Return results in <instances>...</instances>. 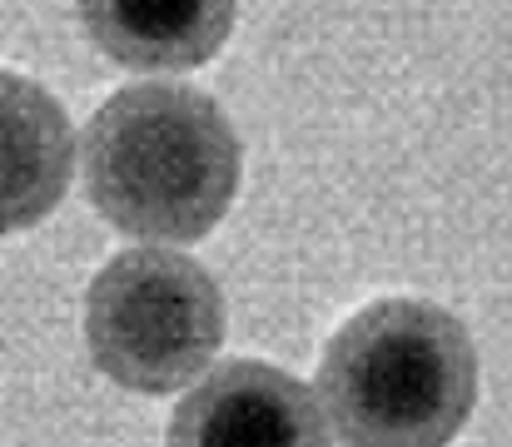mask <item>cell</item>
Masks as SVG:
<instances>
[{
	"label": "cell",
	"instance_id": "cell-3",
	"mask_svg": "<svg viewBox=\"0 0 512 447\" xmlns=\"http://www.w3.org/2000/svg\"><path fill=\"white\" fill-rule=\"evenodd\" d=\"M85 343L110 383L165 398L214 363L224 343V294L189 254H115L85 294Z\"/></svg>",
	"mask_w": 512,
	"mask_h": 447
},
{
	"label": "cell",
	"instance_id": "cell-6",
	"mask_svg": "<svg viewBox=\"0 0 512 447\" xmlns=\"http://www.w3.org/2000/svg\"><path fill=\"white\" fill-rule=\"evenodd\" d=\"M80 25L100 55L125 70H199L229 30L234 0H75Z\"/></svg>",
	"mask_w": 512,
	"mask_h": 447
},
{
	"label": "cell",
	"instance_id": "cell-1",
	"mask_svg": "<svg viewBox=\"0 0 512 447\" xmlns=\"http://www.w3.org/2000/svg\"><path fill=\"white\" fill-rule=\"evenodd\" d=\"M239 135L189 85H130L85 130V194L130 239H204L239 194Z\"/></svg>",
	"mask_w": 512,
	"mask_h": 447
},
{
	"label": "cell",
	"instance_id": "cell-5",
	"mask_svg": "<svg viewBox=\"0 0 512 447\" xmlns=\"http://www.w3.org/2000/svg\"><path fill=\"white\" fill-rule=\"evenodd\" d=\"M75 130L65 105L25 80L0 70V234L40 224L70 189Z\"/></svg>",
	"mask_w": 512,
	"mask_h": 447
},
{
	"label": "cell",
	"instance_id": "cell-4",
	"mask_svg": "<svg viewBox=\"0 0 512 447\" xmlns=\"http://www.w3.org/2000/svg\"><path fill=\"white\" fill-rule=\"evenodd\" d=\"M170 447H329L324 403L284 368L234 358L174 408Z\"/></svg>",
	"mask_w": 512,
	"mask_h": 447
},
{
	"label": "cell",
	"instance_id": "cell-2",
	"mask_svg": "<svg viewBox=\"0 0 512 447\" xmlns=\"http://www.w3.org/2000/svg\"><path fill=\"white\" fill-rule=\"evenodd\" d=\"M319 403L343 447H448L478 403V348L428 298H378L324 348Z\"/></svg>",
	"mask_w": 512,
	"mask_h": 447
}]
</instances>
